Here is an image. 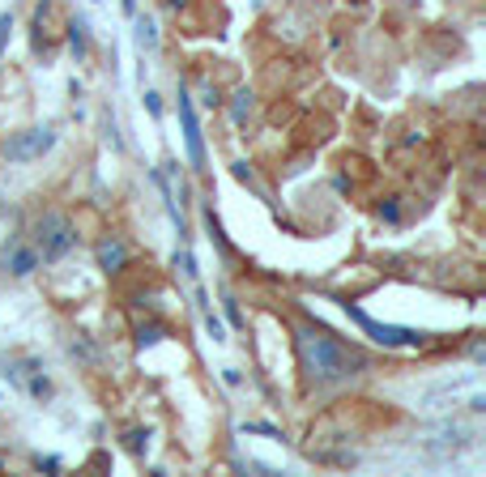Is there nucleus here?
Wrapping results in <instances>:
<instances>
[{
    "label": "nucleus",
    "mask_w": 486,
    "mask_h": 477,
    "mask_svg": "<svg viewBox=\"0 0 486 477\" xmlns=\"http://www.w3.org/2000/svg\"><path fill=\"white\" fill-rule=\"evenodd\" d=\"M73 248H78V226L64 213H43L39 222H35V251H39L43 265L64 260Z\"/></svg>",
    "instance_id": "obj_2"
},
{
    "label": "nucleus",
    "mask_w": 486,
    "mask_h": 477,
    "mask_svg": "<svg viewBox=\"0 0 486 477\" xmlns=\"http://www.w3.org/2000/svg\"><path fill=\"white\" fill-rule=\"evenodd\" d=\"M158 337H162V333H158V328H141V337H136V341H141V345H154Z\"/></svg>",
    "instance_id": "obj_15"
},
{
    "label": "nucleus",
    "mask_w": 486,
    "mask_h": 477,
    "mask_svg": "<svg viewBox=\"0 0 486 477\" xmlns=\"http://www.w3.org/2000/svg\"><path fill=\"white\" fill-rule=\"evenodd\" d=\"M201 316H205V328H210V337H214V341H227V328H222V320H218L214 311H210L205 294H201Z\"/></svg>",
    "instance_id": "obj_9"
},
{
    "label": "nucleus",
    "mask_w": 486,
    "mask_h": 477,
    "mask_svg": "<svg viewBox=\"0 0 486 477\" xmlns=\"http://www.w3.org/2000/svg\"><path fill=\"white\" fill-rule=\"evenodd\" d=\"M56 150V128H21V133H13L9 141H4V158L9 162H39L43 153Z\"/></svg>",
    "instance_id": "obj_4"
},
{
    "label": "nucleus",
    "mask_w": 486,
    "mask_h": 477,
    "mask_svg": "<svg viewBox=\"0 0 486 477\" xmlns=\"http://www.w3.org/2000/svg\"><path fill=\"white\" fill-rule=\"evenodd\" d=\"M9 30H13V18L0 13V56H4V43H9Z\"/></svg>",
    "instance_id": "obj_13"
},
{
    "label": "nucleus",
    "mask_w": 486,
    "mask_h": 477,
    "mask_svg": "<svg viewBox=\"0 0 486 477\" xmlns=\"http://www.w3.org/2000/svg\"><path fill=\"white\" fill-rule=\"evenodd\" d=\"M346 316H350L354 325L367 333L371 341L389 345V350H414V345L427 341V333H418V328H401V325H380V320H371L367 311H358L354 303H346Z\"/></svg>",
    "instance_id": "obj_3"
},
{
    "label": "nucleus",
    "mask_w": 486,
    "mask_h": 477,
    "mask_svg": "<svg viewBox=\"0 0 486 477\" xmlns=\"http://www.w3.org/2000/svg\"><path fill=\"white\" fill-rule=\"evenodd\" d=\"M179 124H184V145H188V162L196 171H210V158H205V136H201V124H196L193 98L179 90Z\"/></svg>",
    "instance_id": "obj_5"
},
{
    "label": "nucleus",
    "mask_w": 486,
    "mask_h": 477,
    "mask_svg": "<svg viewBox=\"0 0 486 477\" xmlns=\"http://www.w3.org/2000/svg\"><path fill=\"white\" fill-rule=\"evenodd\" d=\"M145 448H150V435H145V431H133V435H128V452H133V456H141Z\"/></svg>",
    "instance_id": "obj_10"
},
{
    "label": "nucleus",
    "mask_w": 486,
    "mask_h": 477,
    "mask_svg": "<svg viewBox=\"0 0 486 477\" xmlns=\"http://www.w3.org/2000/svg\"><path fill=\"white\" fill-rule=\"evenodd\" d=\"M145 107H150V115H158V111H162V107H158V95H154V90L145 95Z\"/></svg>",
    "instance_id": "obj_16"
},
{
    "label": "nucleus",
    "mask_w": 486,
    "mask_h": 477,
    "mask_svg": "<svg viewBox=\"0 0 486 477\" xmlns=\"http://www.w3.org/2000/svg\"><path fill=\"white\" fill-rule=\"evenodd\" d=\"M43 260H39V251L35 248H26V243H13V248L4 251V268L13 273V277H30L35 268H39Z\"/></svg>",
    "instance_id": "obj_6"
},
{
    "label": "nucleus",
    "mask_w": 486,
    "mask_h": 477,
    "mask_svg": "<svg viewBox=\"0 0 486 477\" xmlns=\"http://www.w3.org/2000/svg\"><path fill=\"white\" fill-rule=\"evenodd\" d=\"M294 345H299V363H303L311 383H342L363 371V358L320 325H299L294 328Z\"/></svg>",
    "instance_id": "obj_1"
},
{
    "label": "nucleus",
    "mask_w": 486,
    "mask_h": 477,
    "mask_svg": "<svg viewBox=\"0 0 486 477\" xmlns=\"http://www.w3.org/2000/svg\"><path fill=\"white\" fill-rule=\"evenodd\" d=\"M136 47L141 52H158V21L150 13H136Z\"/></svg>",
    "instance_id": "obj_8"
},
{
    "label": "nucleus",
    "mask_w": 486,
    "mask_h": 477,
    "mask_svg": "<svg viewBox=\"0 0 486 477\" xmlns=\"http://www.w3.org/2000/svg\"><path fill=\"white\" fill-rule=\"evenodd\" d=\"M222 303H227V316H231V325H235V328H243V311H239V303H235V294H227Z\"/></svg>",
    "instance_id": "obj_11"
},
{
    "label": "nucleus",
    "mask_w": 486,
    "mask_h": 477,
    "mask_svg": "<svg viewBox=\"0 0 486 477\" xmlns=\"http://www.w3.org/2000/svg\"><path fill=\"white\" fill-rule=\"evenodd\" d=\"M73 47L86 52V21H73Z\"/></svg>",
    "instance_id": "obj_14"
},
{
    "label": "nucleus",
    "mask_w": 486,
    "mask_h": 477,
    "mask_svg": "<svg viewBox=\"0 0 486 477\" xmlns=\"http://www.w3.org/2000/svg\"><path fill=\"white\" fill-rule=\"evenodd\" d=\"M239 103H235V119H248V111H252V95H235Z\"/></svg>",
    "instance_id": "obj_12"
},
{
    "label": "nucleus",
    "mask_w": 486,
    "mask_h": 477,
    "mask_svg": "<svg viewBox=\"0 0 486 477\" xmlns=\"http://www.w3.org/2000/svg\"><path fill=\"white\" fill-rule=\"evenodd\" d=\"M95 256H98V268H103V273H119V268L128 265V248H124L119 239H103Z\"/></svg>",
    "instance_id": "obj_7"
}]
</instances>
